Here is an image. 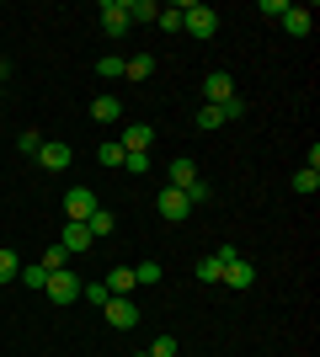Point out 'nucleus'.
I'll list each match as a JSON object with an SVG mask.
<instances>
[{
    "instance_id": "f257e3e1",
    "label": "nucleus",
    "mask_w": 320,
    "mask_h": 357,
    "mask_svg": "<svg viewBox=\"0 0 320 357\" xmlns=\"http://www.w3.org/2000/svg\"><path fill=\"white\" fill-rule=\"evenodd\" d=\"M182 32H192L198 43L219 38V11H213V6H203V0H187V22H182Z\"/></svg>"
},
{
    "instance_id": "f03ea898",
    "label": "nucleus",
    "mask_w": 320,
    "mask_h": 357,
    "mask_svg": "<svg viewBox=\"0 0 320 357\" xmlns=\"http://www.w3.org/2000/svg\"><path fill=\"white\" fill-rule=\"evenodd\" d=\"M96 16H102V32H107V38H123V32L134 27V22H128V0H102Z\"/></svg>"
},
{
    "instance_id": "7ed1b4c3",
    "label": "nucleus",
    "mask_w": 320,
    "mask_h": 357,
    "mask_svg": "<svg viewBox=\"0 0 320 357\" xmlns=\"http://www.w3.org/2000/svg\"><path fill=\"white\" fill-rule=\"evenodd\" d=\"M96 208H102V203H96L91 187H70V197H64V219H70V224H86Z\"/></svg>"
},
{
    "instance_id": "20e7f679",
    "label": "nucleus",
    "mask_w": 320,
    "mask_h": 357,
    "mask_svg": "<svg viewBox=\"0 0 320 357\" xmlns=\"http://www.w3.org/2000/svg\"><path fill=\"white\" fill-rule=\"evenodd\" d=\"M155 213H160L166 224H182L187 213H192V203H187V192H182V187H166V192L155 197Z\"/></svg>"
},
{
    "instance_id": "39448f33",
    "label": "nucleus",
    "mask_w": 320,
    "mask_h": 357,
    "mask_svg": "<svg viewBox=\"0 0 320 357\" xmlns=\"http://www.w3.org/2000/svg\"><path fill=\"white\" fill-rule=\"evenodd\" d=\"M107 326H112V331H134L139 326V304H134V298H118V294H112V298H107Z\"/></svg>"
},
{
    "instance_id": "423d86ee",
    "label": "nucleus",
    "mask_w": 320,
    "mask_h": 357,
    "mask_svg": "<svg viewBox=\"0 0 320 357\" xmlns=\"http://www.w3.org/2000/svg\"><path fill=\"white\" fill-rule=\"evenodd\" d=\"M43 294L54 298V304H75V298H80V278H75V272H48Z\"/></svg>"
},
{
    "instance_id": "0eeeda50",
    "label": "nucleus",
    "mask_w": 320,
    "mask_h": 357,
    "mask_svg": "<svg viewBox=\"0 0 320 357\" xmlns=\"http://www.w3.org/2000/svg\"><path fill=\"white\" fill-rule=\"evenodd\" d=\"M229 96H235V80H229L224 70L203 75V107H219V102H229Z\"/></svg>"
},
{
    "instance_id": "6e6552de",
    "label": "nucleus",
    "mask_w": 320,
    "mask_h": 357,
    "mask_svg": "<svg viewBox=\"0 0 320 357\" xmlns=\"http://www.w3.org/2000/svg\"><path fill=\"white\" fill-rule=\"evenodd\" d=\"M70 160H75L70 144H48L43 139V149H38V165H43V171H70Z\"/></svg>"
},
{
    "instance_id": "1a4fd4ad",
    "label": "nucleus",
    "mask_w": 320,
    "mask_h": 357,
    "mask_svg": "<svg viewBox=\"0 0 320 357\" xmlns=\"http://www.w3.org/2000/svg\"><path fill=\"white\" fill-rule=\"evenodd\" d=\"M219 283H224V288H235V294H245V288L257 283V267H251V261L241 256V261H229V267H224V278H219Z\"/></svg>"
},
{
    "instance_id": "9d476101",
    "label": "nucleus",
    "mask_w": 320,
    "mask_h": 357,
    "mask_svg": "<svg viewBox=\"0 0 320 357\" xmlns=\"http://www.w3.org/2000/svg\"><path fill=\"white\" fill-rule=\"evenodd\" d=\"M283 32H289V38H310V32H315L310 6H289V11H283Z\"/></svg>"
},
{
    "instance_id": "9b49d317",
    "label": "nucleus",
    "mask_w": 320,
    "mask_h": 357,
    "mask_svg": "<svg viewBox=\"0 0 320 357\" xmlns=\"http://www.w3.org/2000/svg\"><path fill=\"white\" fill-rule=\"evenodd\" d=\"M91 229H86V224H70V219H64V240H59V245H64V251H70V256H80V251H91Z\"/></svg>"
},
{
    "instance_id": "f8f14e48",
    "label": "nucleus",
    "mask_w": 320,
    "mask_h": 357,
    "mask_svg": "<svg viewBox=\"0 0 320 357\" xmlns=\"http://www.w3.org/2000/svg\"><path fill=\"white\" fill-rule=\"evenodd\" d=\"M118 144H123V149H150V144H155V123H128Z\"/></svg>"
},
{
    "instance_id": "ddd939ff",
    "label": "nucleus",
    "mask_w": 320,
    "mask_h": 357,
    "mask_svg": "<svg viewBox=\"0 0 320 357\" xmlns=\"http://www.w3.org/2000/svg\"><path fill=\"white\" fill-rule=\"evenodd\" d=\"M102 283L107 288H112V294H118V298H134V267H112V272H107V278H102Z\"/></svg>"
},
{
    "instance_id": "4468645a",
    "label": "nucleus",
    "mask_w": 320,
    "mask_h": 357,
    "mask_svg": "<svg viewBox=\"0 0 320 357\" xmlns=\"http://www.w3.org/2000/svg\"><path fill=\"white\" fill-rule=\"evenodd\" d=\"M91 118H96V123H118V118H123V102L112 96V91H102V96L91 102Z\"/></svg>"
},
{
    "instance_id": "2eb2a0df",
    "label": "nucleus",
    "mask_w": 320,
    "mask_h": 357,
    "mask_svg": "<svg viewBox=\"0 0 320 357\" xmlns=\"http://www.w3.org/2000/svg\"><path fill=\"white\" fill-rule=\"evenodd\" d=\"M182 22H187V0L160 6V16H155V27H160V32H182Z\"/></svg>"
},
{
    "instance_id": "dca6fc26",
    "label": "nucleus",
    "mask_w": 320,
    "mask_h": 357,
    "mask_svg": "<svg viewBox=\"0 0 320 357\" xmlns=\"http://www.w3.org/2000/svg\"><path fill=\"white\" fill-rule=\"evenodd\" d=\"M123 75H128V80H150L155 75V54H128V59H123Z\"/></svg>"
},
{
    "instance_id": "f3484780",
    "label": "nucleus",
    "mask_w": 320,
    "mask_h": 357,
    "mask_svg": "<svg viewBox=\"0 0 320 357\" xmlns=\"http://www.w3.org/2000/svg\"><path fill=\"white\" fill-rule=\"evenodd\" d=\"M86 229H91L96 240H107V235H112V229H118V213H112V208H96L91 219H86Z\"/></svg>"
},
{
    "instance_id": "a211bd4d",
    "label": "nucleus",
    "mask_w": 320,
    "mask_h": 357,
    "mask_svg": "<svg viewBox=\"0 0 320 357\" xmlns=\"http://www.w3.org/2000/svg\"><path fill=\"white\" fill-rule=\"evenodd\" d=\"M192 181H198V165H192V160H171V187H182V192H187Z\"/></svg>"
},
{
    "instance_id": "6ab92c4d",
    "label": "nucleus",
    "mask_w": 320,
    "mask_h": 357,
    "mask_svg": "<svg viewBox=\"0 0 320 357\" xmlns=\"http://www.w3.org/2000/svg\"><path fill=\"white\" fill-rule=\"evenodd\" d=\"M192 128H198V134H213V128H224V112H219V107H198Z\"/></svg>"
},
{
    "instance_id": "aec40b11",
    "label": "nucleus",
    "mask_w": 320,
    "mask_h": 357,
    "mask_svg": "<svg viewBox=\"0 0 320 357\" xmlns=\"http://www.w3.org/2000/svg\"><path fill=\"white\" fill-rule=\"evenodd\" d=\"M294 192L315 197V192H320V171H310V165H299V171H294Z\"/></svg>"
},
{
    "instance_id": "412c9836",
    "label": "nucleus",
    "mask_w": 320,
    "mask_h": 357,
    "mask_svg": "<svg viewBox=\"0 0 320 357\" xmlns=\"http://www.w3.org/2000/svg\"><path fill=\"white\" fill-rule=\"evenodd\" d=\"M123 171H128V176H144V171H150V149H123Z\"/></svg>"
},
{
    "instance_id": "4be33fe9",
    "label": "nucleus",
    "mask_w": 320,
    "mask_h": 357,
    "mask_svg": "<svg viewBox=\"0 0 320 357\" xmlns=\"http://www.w3.org/2000/svg\"><path fill=\"white\" fill-rule=\"evenodd\" d=\"M192 272H198V283H219V278H224V261H219V256H203Z\"/></svg>"
},
{
    "instance_id": "5701e85b",
    "label": "nucleus",
    "mask_w": 320,
    "mask_h": 357,
    "mask_svg": "<svg viewBox=\"0 0 320 357\" xmlns=\"http://www.w3.org/2000/svg\"><path fill=\"white\" fill-rule=\"evenodd\" d=\"M96 160L107 165V171H123V144L112 139V144H96Z\"/></svg>"
},
{
    "instance_id": "b1692460",
    "label": "nucleus",
    "mask_w": 320,
    "mask_h": 357,
    "mask_svg": "<svg viewBox=\"0 0 320 357\" xmlns=\"http://www.w3.org/2000/svg\"><path fill=\"white\" fill-rule=\"evenodd\" d=\"M80 298H91L96 310H107V298H112V288H107L102 278H96V283H80Z\"/></svg>"
},
{
    "instance_id": "393cba45",
    "label": "nucleus",
    "mask_w": 320,
    "mask_h": 357,
    "mask_svg": "<svg viewBox=\"0 0 320 357\" xmlns=\"http://www.w3.org/2000/svg\"><path fill=\"white\" fill-rule=\"evenodd\" d=\"M155 16H160L155 0H128V22H155Z\"/></svg>"
},
{
    "instance_id": "a878e982",
    "label": "nucleus",
    "mask_w": 320,
    "mask_h": 357,
    "mask_svg": "<svg viewBox=\"0 0 320 357\" xmlns=\"http://www.w3.org/2000/svg\"><path fill=\"white\" fill-rule=\"evenodd\" d=\"M96 75H102V80H118L123 75V54H102V59H96Z\"/></svg>"
},
{
    "instance_id": "bb28decb",
    "label": "nucleus",
    "mask_w": 320,
    "mask_h": 357,
    "mask_svg": "<svg viewBox=\"0 0 320 357\" xmlns=\"http://www.w3.org/2000/svg\"><path fill=\"white\" fill-rule=\"evenodd\" d=\"M176 352H182V342H176L171 331H166V336H155V342H150V357H176Z\"/></svg>"
},
{
    "instance_id": "cd10ccee",
    "label": "nucleus",
    "mask_w": 320,
    "mask_h": 357,
    "mask_svg": "<svg viewBox=\"0 0 320 357\" xmlns=\"http://www.w3.org/2000/svg\"><path fill=\"white\" fill-rule=\"evenodd\" d=\"M134 283H139V288L160 283V261H139V267H134Z\"/></svg>"
},
{
    "instance_id": "c85d7f7f",
    "label": "nucleus",
    "mask_w": 320,
    "mask_h": 357,
    "mask_svg": "<svg viewBox=\"0 0 320 357\" xmlns=\"http://www.w3.org/2000/svg\"><path fill=\"white\" fill-rule=\"evenodd\" d=\"M22 283L43 294V283H48V267H43V261H32V267H22Z\"/></svg>"
},
{
    "instance_id": "c756f323",
    "label": "nucleus",
    "mask_w": 320,
    "mask_h": 357,
    "mask_svg": "<svg viewBox=\"0 0 320 357\" xmlns=\"http://www.w3.org/2000/svg\"><path fill=\"white\" fill-rule=\"evenodd\" d=\"M16 149H22V155H38V149H43V134H38V128H22V134H16Z\"/></svg>"
},
{
    "instance_id": "7c9ffc66",
    "label": "nucleus",
    "mask_w": 320,
    "mask_h": 357,
    "mask_svg": "<svg viewBox=\"0 0 320 357\" xmlns=\"http://www.w3.org/2000/svg\"><path fill=\"white\" fill-rule=\"evenodd\" d=\"M11 278H22V261L16 251H0V283H11Z\"/></svg>"
},
{
    "instance_id": "2f4dec72",
    "label": "nucleus",
    "mask_w": 320,
    "mask_h": 357,
    "mask_svg": "<svg viewBox=\"0 0 320 357\" xmlns=\"http://www.w3.org/2000/svg\"><path fill=\"white\" fill-rule=\"evenodd\" d=\"M64 261H70V251H64V245H48V251H43V267H48V272H64Z\"/></svg>"
},
{
    "instance_id": "473e14b6",
    "label": "nucleus",
    "mask_w": 320,
    "mask_h": 357,
    "mask_svg": "<svg viewBox=\"0 0 320 357\" xmlns=\"http://www.w3.org/2000/svg\"><path fill=\"white\" fill-rule=\"evenodd\" d=\"M208 197H213V187H208V181H192V187H187V203H192V208H198V203H208Z\"/></svg>"
},
{
    "instance_id": "72a5a7b5",
    "label": "nucleus",
    "mask_w": 320,
    "mask_h": 357,
    "mask_svg": "<svg viewBox=\"0 0 320 357\" xmlns=\"http://www.w3.org/2000/svg\"><path fill=\"white\" fill-rule=\"evenodd\" d=\"M283 11H289V0H261V16H267V22H283Z\"/></svg>"
},
{
    "instance_id": "f704fd0d",
    "label": "nucleus",
    "mask_w": 320,
    "mask_h": 357,
    "mask_svg": "<svg viewBox=\"0 0 320 357\" xmlns=\"http://www.w3.org/2000/svg\"><path fill=\"white\" fill-rule=\"evenodd\" d=\"M219 112H224V123H235L245 112V102H241V96H229V102H219Z\"/></svg>"
},
{
    "instance_id": "c9c22d12",
    "label": "nucleus",
    "mask_w": 320,
    "mask_h": 357,
    "mask_svg": "<svg viewBox=\"0 0 320 357\" xmlns=\"http://www.w3.org/2000/svg\"><path fill=\"white\" fill-rule=\"evenodd\" d=\"M6 80H11V59H0V86H6Z\"/></svg>"
},
{
    "instance_id": "e433bc0d",
    "label": "nucleus",
    "mask_w": 320,
    "mask_h": 357,
    "mask_svg": "<svg viewBox=\"0 0 320 357\" xmlns=\"http://www.w3.org/2000/svg\"><path fill=\"white\" fill-rule=\"evenodd\" d=\"M134 357H150V352H134Z\"/></svg>"
}]
</instances>
